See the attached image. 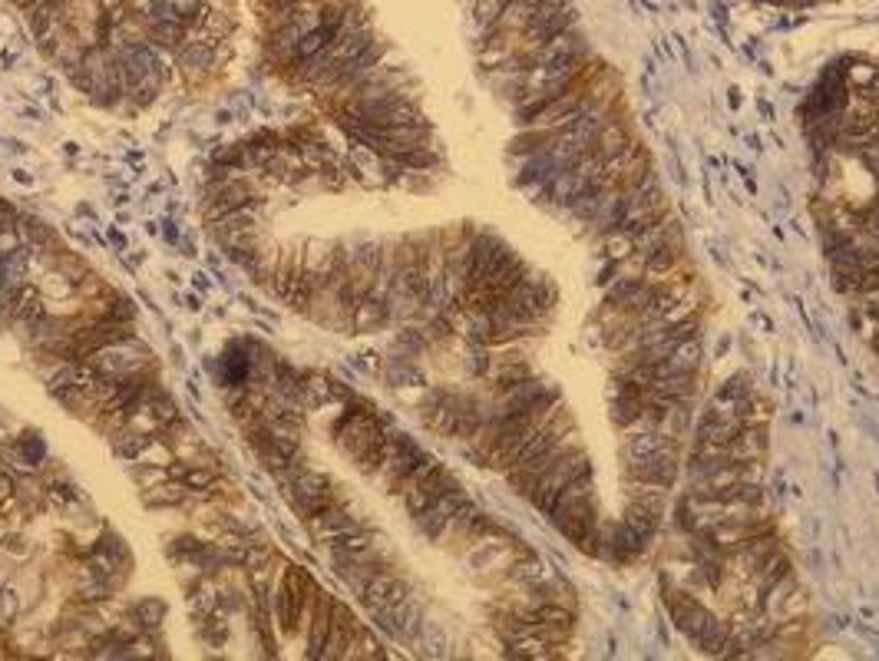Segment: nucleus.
<instances>
[{
	"label": "nucleus",
	"instance_id": "obj_1",
	"mask_svg": "<svg viewBox=\"0 0 879 661\" xmlns=\"http://www.w3.org/2000/svg\"><path fill=\"white\" fill-rule=\"evenodd\" d=\"M314 592H318V585L298 566H288L285 576L275 582V589H271V609H275L278 628L285 635H295L305 628V619L311 615V605H314Z\"/></svg>",
	"mask_w": 879,
	"mask_h": 661
},
{
	"label": "nucleus",
	"instance_id": "obj_2",
	"mask_svg": "<svg viewBox=\"0 0 879 661\" xmlns=\"http://www.w3.org/2000/svg\"><path fill=\"white\" fill-rule=\"evenodd\" d=\"M384 437H387V430H384L381 420L374 417V410L364 407V404H357L354 397L347 400L341 420L334 424V440L341 443V450L347 453V457L357 463L367 450L377 447V443H381Z\"/></svg>",
	"mask_w": 879,
	"mask_h": 661
},
{
	"label": "nucleus",
	"instance_id": "obj_3",
	"mask_svg": "<svg viewBox=\"0 0 879 661\" xmlns=\"http://www.w3.org/2000/svg\"><path fill=\"white\" fill-rule=\"evenodd\" d=\"M149 348L143 341L136 338H126V341H116V344H106V348H100V351H93L90 357H86V361H90L96 371L100 374H106V377H126V374H133V371H143V367H153L149 364Z\"/></svg>",
	"mask_w": 879,
	"mask_h": 661
},
{
	"label": "nucleus",
	"instance_id": "obj_4",
	"mask_svg": "<svg viewBox=\"0 0 879 661\" xmlns=\"http://www.w3.org/2000/svg\"><path fill=\"white\" fill-rule=\"evenodd\" d=\"M285 490H288L291 503H295V509H298L301 516H314V513H321V509H328V506L338 503V500H334L331 480L324 473H318V470L298 467L295 476L288 480Z\"/></svg>",
	"mask_w": 879,
	"mask_h": 661
},
{
	"label": "nucleus",
	"instance_id": "obj_5",
	"mask_svg": "<svg viewBox=\"0 0 879 661\" xmlns=\"http://www.w3.org/2000/svg\"><path fill=\"white\" fill-rule=\"evenodd\" d=\"M427 457H430V453H423L417 443L407 437V433H390V453H387L384 467L377 470L374 480H381L387 493H397V486L404 483L407 476L414 473Z\"/></svg>",
	"mask_w": 879,
	"mask_h": 661
},
{
	"label": "nucleus",
	"instance_id": "obj_6",
	"mask_svg": "<svg viewBox=\"0 0 879 661\" xmlns=\"http://www.w3.org/2000/svg\"><path fill=\"white\" fill-rule=\"evenodd\" d=\"M681 476V447H668L651 453L645 460H625V483H651V486H671Z\"/></svg>",
	"mask_w": 879,
	"mask_h": 661
},
{
	"label": "nucleus",
	"instance_id": "obj_7",
	"mask_svg": "<svg viewBox=\"0 0 879 661\" xmlns=\"http://www.w3.org/2000/svg\"><path fill=\"white\" fill-rule=\"evenodd\" d=\"M371 619L377 622L381 632H387L390 638H397V642H417V635L423 628V609H420V602L414 599V595H407L404 602L390 605V609L371 612Z\"/></svg>",
	"mask_w": 879,
	"mask_h": 661
},
{
	"label": "nucleus",
	"instance_id": "obj_8",
	"mask_svg": "<svg viewBox=\"0 0 879 661\" xmlns=\"http://www.w3.org/2000/svg\"><path fill=\"white\" fill-rule=\"evenodd\" d=\"M357 529H364V523L351 513V509H344L338 503L321 509V513L308 516V533H311L314 543H321V546L338 543V539L357 533Z\"/></svg>",
	"mask_w": 879,
	"mask_h": 661
},
{
	"label": "nucleus",
	"instance_id": "obj_9",
	"mask_svg": "<svg viewBox=\"0 0 879 661\" xmlns=\"http://www.w3.org/2000/svg\"><path fill=\"white\" fill-rule=\"evenodd\" d=\"M457 476L453 473H447L437 463V467H433L427 476H423V480H417V483H410V486H404V490H400V500H404V506H407V513L410 516H417L420 509H427L433 500H440L443 493H450V490H457Z\"/></svg>",
	"mask_w": 879,
	"mask_h": 661
},
{
	"label": "nucleus",
	"instance_id": "obj_10",
	"mask_svg": "<svg viewBox=\"0 0 879 661\" xmlns=\"http://www.w3.org/2000/svg\"><path fill=\"white\" fill-rule=\"evenodd\" d=\"M407 595H410V585L400 579L397 572L381 569V572H374L371 582L361 589V602L367 612H381V609H390V605L404 602Z\"/></svg>",
	"mask_w": 879,
	"mask_h": 661
},
{
	"label": "nucleus",
	"instance_id": "obj_11",
	"mask_svg": "<svg viewBox=\"0 0 879 661\" xmlns=\"http://www.w3.org/2000/svg\"><path fill=\"white\" fill-rule=\"evenodd\" d=\"M463 503H466V493H463V486H457V490L443 493L440 500H433L427 509H420V513L414 516V526L420 529V536H427V539H433V543H437L440 533L447 529L453 513H457Z\"/></svg>",
	"mask_w": 879,
	"mask_h": 661
},
{
	"label": "nucleus",
	"instance_id": "obj_12",
	"mask_svg": "<svg viewBox=\"0 0 879 661\" xmlns=\"http://www.w3.org/2000/svg\"><path fill=\"white\" fill-rule=\"evenodd\" d=\"M357 632H361V622L354 619L344 602H334V619H331V632H328V642H324L321 661H344Z\"/></svg>",
	"mask_w": 879,
	"mask_h": 661
},
{
	"label": "nucleus",
	"instance_id": "obj_13",
	"mask_svg": "<svg viewBox=\"0 0 879 661\" xmlns=\"http://www.w3.org/2000/svg\"><path fill=\"white\" fill-rule=\"evenodd\" d=\"M301 281H305V252H298V248H285L278 258V268H275V278H271V291H275L278 301H285V305H291L301 288Z\"/></svg>",
	"mask_w": 879,
	"mask_h": 661
},
{
	"label": "nucleus",
	"instance_id": "obj_14",
	"mask_svg": "<svg viewBox=\"0 0 879 661\" xmlns=\"http://www.w3.org/2000/svg\"><path fill=\"white\" fill-rule=\"evenodd\" d=\"M331 619H334V599L328 592H314V605L308 615V658H318L324 652V642H328L331 632Z\"/></svg>",
	"mask_w": 879,
	"mask_h": 661
},
{
	"label": "nucleus",
	"instance_id": "obj_15",
	"mask_svg": "<svg viewBox=\"0 0 879 661\" xmlns=\"http://www.w3.org/2000/svg\"><path fill=\"white\" fill-rule=\"evenodd\" d=\"M787 576H794V562H790V556H787L784 549H777V552H770V556L761 562V566L754 569V576L744 579V582L751 585V589L764 599V592L774 589V585L780 579H787Z\"/></svg>",
	"mask_w": 879,
	"mask_h": 661
},
{
	"label": "nucleus",
	"instance_id": "obj_16",
	"mask_svg": "<svg viewBox=\"0 0 879 661\" xmlns=\"http://www.w3.org/2000/svg\"><path fill=\"white\" fill-rule=\"evenodd\" d=\"M176 67L186 73L189 80H202L209 77V70L215 67V50L209 47V43H199V40H186L182 47L176 50Z\"/></svg>",
	"mask_w": 879,
	"mask_h": 661
},
{
	"label": "nucleus",
	"instance_id": "obj_17",
	"mask_svg": "<svg viewBox=\"0 0 879 661\" xmlns=\"http://www.w3.org/2000/svg\"><path fill=\"white\" fill-rule=\"evenodd\" d=\"M384 324H390V311H387V301L374 298V295H364L361 301L354 305L351 311V331H381Z\"/></svg>",
	"mask_w": 879,
	"mask_h": 661
},
{
	"label": "nucleus",
	"instance_id": "obj_18",
	"mask_svg": "<svg viewBox=\"0 0 879 661\" xmlns=\"http://www.w3.org/2000/svg\"><path fill=\"white\" fill-rule=\"evenodd\" d=\"M384 377L387 384L394 390H407V387H427V377H423L420 364L414 361V357H400V354H390L387 364H384Z\"/></svg>",
	"mask_w": 879,
	"mask_h": 661
},
{
	"label": "nucleus",
	"instance_id": "obj_19",
	"mask_svg": "<svg viewBox=\"0 0 879 661\" xmlns=\"http://www.w3.org/2000/svg\"><path fill=\"white\" fill-rule=\"evenodd\" d=\"M162 86H166V73L162 70H149L143 73V77L129 80L126 83V100L136 106V110H146V106H153L159 100Z\"/></svg>",
	"mask_w": 879,
	"mask_h": 661
},
{
	"label": "nucleus",
	"instance_id": "obj_20",
	"mask_svg": "<svg viewBox=\"0 0 879 661\" xmlns=\"http://www.w3.org/2000/svg\"><path fill=\"white\" fill-rule=\"evenodd\" d=\"M113 450H116V457L119 460H126V463H136L139 457H143V453L153 447V433H143V430H133V427H119V430H113Z\"/></svg>",
	"mask_w": 879,
	"mask_h": 661
},
{
	"label": "nucleus",
	"instance_id": "obj_21",
	"mask_svg": "<svg viewBox=\"0 0 879 661\" xmlns=\"http://www.w3.org/2000/svg\"><path fill=\"white\" fill-rule=\"evenodd\" d=\"M189 496V486L182 480H166V483H156L149 486V490H143V503L149 509H166V506H182Z\"/></svg>",
	"mask_w": 879,
	"mask_h": 661
},
{
	"label": "nucleus",
	"instance_id": "obj_22",
	"mask_svg": "<svg viewBox=\"0 0 879 661\" xmlns=\"http://www.w3.org/2000/svg\"><path fill=\"white\" fill-rule=\"evenodd\" d=\"M146 37H149V43H156L159 50H172V53H176L182 43H186L189 30L182 27V24H176V20H153V24L146 27Z\"/></svg>",
	"mask_w": 879,
	"mask_h": 661
},
{
	"label": "nucleus",
	"instance_id": "obj_23",
	"mask_svg": "<svg viewBox=\"0 0 879 661\" xmlns=\"http://www.w3.org/2000/svg\"><path fill=\"white\" fill-rule=\"evenodd\" d=\"M116 589H119V579H100V576H90V572H80L77 599L83 605H100L106 599H113Z\"/></svg>",
	"mask_w": 879,
	"mask_h": 661
},
{
	"label": "nucleus",
	"instance_id": "obj_24",
	"mask_svg": "<svg viewBox=\"0 0 879 661\" xmlns=\"http://www.w3.org/2000/svg\"><path fill=\"white\" fill-rule=\"evenodd\" d=\"M166 615H169V605L162 602V599H156V595H149V599H139L133 605V619L139 622V628H143L146 635L149 632H159L162 622H166Z\"/></svg>",
	"mask_w": 879,
	"mask_h": 661
},
{
	"label": "nucleus",
	"instance_id": "obj_25",
	"mask_svg": "<svg viewBox=\"0 0 879 661\" xmlns=\"http://www.w3.org/2000/svg\"><path fill=\"white\" fill-rule=\"evenodd\" d=\"M93 552H100V556H106L113 562V566L119 572H126L129 566H133V556H129V546L123 543V536H116L113 529H106V533L93 543Z\"/></svg>",
	"mask_w": 879,
	"mask_h": 661
},
{
	"label": "nucleus",
	"instance_id": "obj_26",
	"mask_svg": "<svg viewBox=\"0 0 879 661\" xmlns=\"http://www.w3.org/2000/svg\"><path fill=\"white\" fill-rule=\"evenodd\" d=\"M430 348V338H427V331L423 328H414V324H407V328H400V334L394 338V354H400V357H417Z\"/></svg>",
	"mask_w": 879,
	"mask_h": 661
},
{
	"label": "nucleus",
	"instance_id": "obj_27",
	"mask_svg": "<svg viewBox=\"0 0 879 661\" xmlns=\"http://www.w3.org/2000/svg\"><path fill=\"white\" fill-rule=\"evenodd\" d=\"M146 407H149V414H153V420L159 424V433L169 430L172 424H179V420H182L179 404L169 394H162V390H156V394L146 400Z\"/></svg>",
	"mask_w": 879,
	"mask_h": 661
},
{
	"label": "nucleus",
	"instance_id": "obj_28",
	"mask_svg": "<svg viewBox=\"0 0 879 661\" xmlns=\"http://www.w3.org/2000/svg\"><path fill=\"white\" fill-rule=\"evenodd\" d=\"M642 410H645V400L642 397H612L609 417H612V424L618 430H628L638 417H642Z\"/></svg>",
	"mask_w": 879,
	"mask_h": 661
},
{
	"label": "nucleus",
	"instance_id": "obj_29",
	"mask_svg": "<svg viewBox=\"0 0 879 661\" xmlns=\"http://www.w3.org/2000/svg\"><path fill=\"white\" fill-rule=\"evenodd\" d=\"M192 612H195V619H205V615L222 612L219 589H215V585H209V582L195 585V589H192Z\"/></svg>",
	"mask_w": 879,
	"mask_h": 661
},
{
	"label": "nucleus",
	"instance_id": "obj_30",
	"mask_svg": "<svg viewBox=\"0 0 879 661\" xmlns=\"http://www.w3.org/2000/svg\"><path fill=\"white\" fill-rule=\"evenodd\" d=\"M351 658H371V661H381V658H387V655H384L381 642H377V638L361 625V632H357V638L351 642V648H347V658H344V661H351Z\"/></svg>",
	"mask_w": 879,
	"mask_h": 661
},
{
	"label": "nucleus",
	"instance_id": "obj_31",
	"mask_svg": "<svg viewBox=\"0 0 879 661\" xmlns=\"http://www.w3.org/2000/svg\"><path fill=\"white\" fill-rule=\"evenodd\" d=\"M182 483L189 486V493H212L215 490V470L205 463H189L182 473Z\"/></svg>",
	"mask_w": 879,
	"mask_h": 661
},
{
	"label": "nucleus",
	"instance_id": "obj_32",
	"mask_svg": "<svg viewBox=\"0 0 879 661\" xmlns=\"http://www.w3.org/2000/svg\"><path fill=\"white\" fill-rule=\"evenodd\" d=\"M14 443H17V450L24 453L27 463H30V467H34V470H40L43 463H47V443H43V440L37 437V433H20V437H17Z\"/></svg>",
	"mask_w": 879,
	"mask_h": 661
},
{
	"label": "nucleus",
	"instance_id": "obj_33",
	"mask_svg": "<svg viewBox=\"0 0 879 661\" xmlns=\"http://www.w3.org/2000/svg\"><path fill=\"white\" fill-rule=\"evenodd\" d=\"M20 609H24L20 592L14 585H4V589H0V625H14L20 619Z\"/></svg>",
	"mask_w": 879,
	"mask_h": 661
},
{
	"label": "nucleus",
	"instance_id": "obj_34",
	"mask_svg": "<svg viewBox=\"0 0 879 661\" xmlns=\"http://www.w3.org/2000/svg\"><path fill=\"white\" fill-rule=\"evenodd\" d=\"M718 394H721V397H727V400H737V404H741V400L754 397L751 377H747V374H734V377H727V381H724V387L718 390Z\"/></svg>",
	"mask_w": 879,
	"mask_h": 661
},
{
	"label": "nucleus",
	"instance_id": "obj_35",
	"mask_svg": "<svg viewBox=\"0 0 879 661\" xmlns=\"http://www.w3.org/2000/svg\"><path fill=\"white\" fill-rule=\"evenodd\" d=\"M850 83L860 86V90H866V86H876L879 83V67H870V63H853V67H850Z\"/></svg>",
	"mask_w": 879,
	"mask_h": 661
},
{
	"label": "nucleus",
	"instance_id": "obj_36",
	"mask_svg": "<svg viewBox=\"0 0 879 661\" xmlns=\"http://www.w3.org/2000/svg\"><path fill=\"white\" fill-rule=\"evenodd\" d=\"M202 546H205V543H199V539H195V536H176V539H172L169 552H172V556H182V559H189V562H192L195 556H199V549H202Z\"/></svg>",
	"mask_w": 879,
	"mask_h": 661
},
{
	"label": "nucleus",
	"instance_id": "obj_37",
	"mask_svg": "<svg viewBox=\"0 0 879 661\" xmlns=\"http://www.w3.org/2000/svg\"><path fill=\"white\" fill-rule=\"evenodd\" d=\"M4 552L14 562H20V559H27L30 552H34V546H30V539L27 536H17V533H10L7 536V543H4Z\"/></svg>",
	"mask_w": 879,
	"mask_h": 661
},
{
	"label": "nucleus",
	"instance_id": "obj_38",
	"mask_svg": "<svg viewBox=\"0 0 879 661\" xmlns=\"http://www.w3.org/2000/svg\"><path fill=\"white\" fill-rule=\"evenodd\" d=\"M14 225H17V212L10 209V205H7L4 199H0V232H4V229H14Z\"/></svg>",
	"mask_w": 879,
	"mask_h": 661
},
{
	"label": "nucleus",
	"instance_id": "obj_39",
	"mask_svg": "<svg viewBox=\"0 0 879 661\" xmlns=\"http://www.w3.org/2000/svg\"><path fill=\"white\" fill-rule=\"evenodd\" d=\"M14 490H17L14 476H10L7 470H0V503H4V500H10V496H14Z\"/></svg>",
	"mask_w": 879,
	"mask_h": 661
},
{
	"label": "nucleus",
	"instance_id": "obj_40",
	"mask_svg": "<svg viewBox=\"0 0 879 661\" xmlns=\"http://www.w3.org/2000/svg\"><path fill=\"white\" fill-rule=\"evenodd\" d=\"M10 4H14L17 10H24V14H30V10H34L37 4H43V0H10Z\"/></svg>",
	"mask_w": 879,
	"mask_h": 661
},
{
	"label": "nucleus",
	"instance_id": "obj_41",
	"mask_svg": "<svg viewBox=\"0 0 879 661\" xmlns=\"http://www.w3.org/2000/svg\"><path fill=\"white\" fill-rule=\"evenodd\" d=\"M7 536H10V526H7V516H0V549H4V543H7Z\"/></svg>",
	"mask_w": 879,
	"mask_h": 661
},
{
	"label": "nucleus",
	"instance_id": "obj_42",
	"mask_svg": "<svg viewBox=\"0 0 879 661\" xmlns=\"http://www.w3.org/2000/svg\"><path fill=\"white\" fill-rule=\"evenodd\" d=\"M166 238H169V242H179V232H176V225H172V222H166Z\"/></svg>",
	"mask_w": 879,
	"mask_h": 661
},
{
	"label": "nucleus",
	"instance_id": "obj_43",
	"mask_svg": "<svg viewBox=\"0 0 879 661\" xmlns=\"http://www.w3.org/2000/svg\"><path fill=\"white\" fill-rule=\"evenodd\" d=\"M14 179H17V182H24V186H30V182H34V179H30V176H27V172H24V169H17V172H14Z\"/></svg>",
	"mask_w": 879,
	"mask_h": 661
},
{
	"label": "nucleus",
	"instance_id": "obj_44",
	"mask_svg": "<svg viewBox=\"0 0 879 661\" xmlns=\"http://www.w3.org/2000/svg\"><path fill=\"white\" fill-rule=\"evenodd\" d=\"M7 576H10V572H7L4 562H0V589H4V585H7Z\"/></svg>",
	"mask_w": 879,
	"mask_h": 661
}]
</instances>
